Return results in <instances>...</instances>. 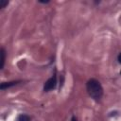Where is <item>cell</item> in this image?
Segmentation results:
<instances>
[{
    "label": "cell",
    "mask_w": 121,
    "mask_h": 121,
    "mask_svg": "<svg viewBox=\"0 0 121 121\" xmlns=\"http://www.w3.org/2000/svg\"><path fill=\"white\" fill-rule=\"evenodd\" d=\"M87 90H88L89 95L95 100L100 99V97L102 96L103 90H102V87L99 81H97L96 79L92 78L87 82Z\"/></svg>",
    "instance_id": "obj_1"
},
{
    "label": "cell",
    "mask_w": 121,
    "mask_h": 121,
    "mask_svg": "<svg viewBox=\"0 0 121 121\" xmlns=\"http://www.w3.org/2000/svg\"><path fill=\"white\" fill-rule=\"evenodd\" d=\"M56 83H57V79H56V77H52L50 78L49 79L46 80V82L44 83V91H49V90H52L55 88L56 86Z\"/></svg>",
    "instance_id": "obj_2"
},
{
    "label": "cell",
    "mask_w": 121,
    "mask_h": 121,
    "mask_svg": "<svg viewBox=\"0 0 121 121\" xmlns=\"http://www.w3.org/2000/svg\"><path fill=\"white\" fill-rule=\"evenodd\" d=\"M0 68L3 69L4 67V64H5V58H6V52H5V49L4 48H1V51H0Z\"/></svg>",
    "instance_id": "obj_3"
},
{
    "label": "cell",
    "mask_w": 121,
    "mask_h": 121,
    "mask_svg": "<svg viewBox=\"0 0 121 121\" xmlns=\"http://www.w3.org/2000/svg\"><path fill=\"white\" fill-rule=\"evenodd\" d=\"M19 81H11V82H4V83H2L1 84V86H0V88L3 90V89H6V88H9V87H10V86H13V85H15V84H17Z\"/></svg>",
    "instance_id": "obj_4"
},
{
    "label": "cell",
    "mask_w": 121,
    "mask_h": 121,
    "mask_svg": "<svg viewBox=\"0 0 121 121\" xmlns=\"http://www.w3.org/2000/svg\"><path fill=\"white\" fill-rule=\"evenodd\" d=\"M18 121H30V117L26 114H21L18 117Z\"/></svg>",
    "instance_id": "obj_5"
},
{
    "label": "cell",
    "mask_w": 121,
    "mask_h": 121,
    "mask_svg": "<svg viewBox=\"0 0 121 121\" xmlns=\"http://www.w3.org/2000/svg\"><path fill=\"white\" fill-rule=\"evenodd\" d=\"M8 0H0V8H5L8 5Z\"/></svg>",
    "instance_id": "obj_6"
},
{
    "label": "cell",
    "mask_w": 121,
    "mask_h": 121,
    "mask_svg": "<svg viewBox=\"0 0 121 121\" xmlns=\"http://www.w3.org/2000/svg\"><path fill=\"white\" fill-rule=\"evenodd\" d=\"M118 60H119V62L121 63V53H120L119 56H118Z\"/></svg>",
    "instance_id": "obj_7"
},
{
    "label": "cell",
    "mask_w": 121,
    "mask_h": 121,
    "mask_svg": "<svg viewBox=\"0 0 121 121\" xmlns=\"http://www.w3.org/2000/svg\"><path fill=\"white\" fill-rule=\"evenodd\" d=\"M72 121H78V120H77V118H76L75 116H73V117H72Z\"/></svg>",
    "instance_id": "obj_8"
}]
</instances>
